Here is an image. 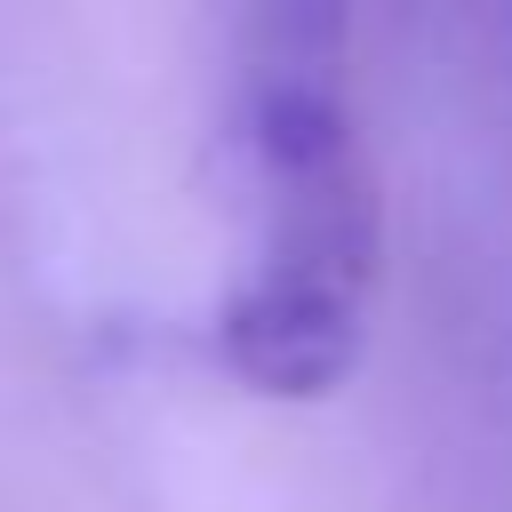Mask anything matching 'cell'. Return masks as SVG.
<instances>
[{
    "label": "cell",
    "instance_id": "cell-1",
    "mask_svg": "<svg viewBox=\"0 0 512 512\" xmlns=\"http://www.w3.org/2000/svg\"><path fill=\"white\" fill-rule=\"evenodd\" d=\"M224 184L240 264L216 296V368L264 400H320L360 368L384 208L336 8H256L224 48Z\"/></svg>",
    "mask_w": 512,
    "mask_h": 512
}]
</instances>
